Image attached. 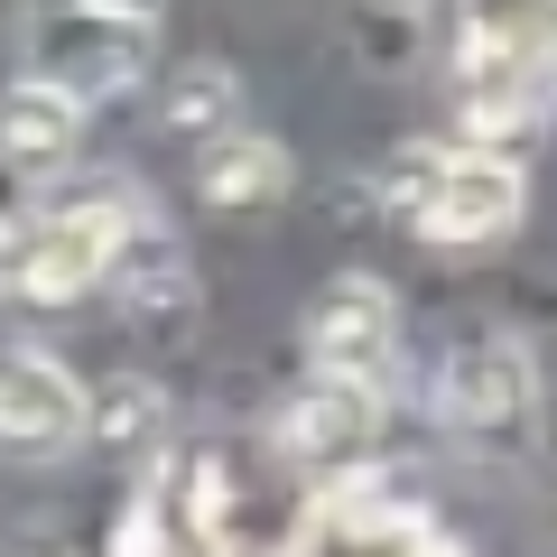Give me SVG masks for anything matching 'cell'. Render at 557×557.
I'll return each mask as SVG.
<instances>
[{
    "label": "cell",
    "mask_w": 557,
    "mask_h": 557,
    "mask_svg": "<svg viewBox=\"0 0 557 557\" xmlns=\"http://www.w3.org/2000/svg\"><path fill=\"white\" fill-rule=\"evenodd\" d=\"M168 428V399L149 381H112L102 399H84V437H112V446H149Z\"/></svg>",
    "instance_id": "12"
},
{
    "label": "cell",
    "mask_w": 557,
    "mask_h": 557,
    "mask_svg": "<svg viewBox=\"0 0 557 557\" xmlns=\"http://www.w3.org/2000/svg\"><path fill=\"white\" fill-rule=\"evenodd\" d=\"M84 381L57 354H10L0 362V446L10 456H65L84 437Z\"/></svg>",
    "instance_id": "5"
},
{
    "label": "cell",
    "mask_w": 557,
    "mask_h": 557,
    "mask_svg": "<svg viewBox=\"0 0 557 557\" xmlns=\"http://www.w3.org/2000/svg\"><path fill=\"white\" fill-rule=\"evenodd\" d=\"M539 57L557 65V0H539Z\"/></svg>",
    "instance_id": "14"
},
{
    "label": "cell",
    "mask_w": 557,
    "mask_h": 557,
    "mask_svg": "<svg viewBox=\"0 0 557 557\" xmlns=\"http://www.w3.org/2000/svg\"><path fill=\"white\" fill-rule=\"evenodd\" d=\"M102 278H112L131 307H177L186 298V251L159 233V223H139V233L112 251V270H102Z\"/></svg>",
    "instance_id": "10"
},
{
    "label": "cell",
    "mask_w": 557,
    "mask_h": 557,
    "mask_svg": "<svg viewBox=\"0 0 557 557\" xmlns=\"http://www.w3.org/2000/svg\"><path fill=\"white\" fill-rule=\"evenodd\" d=\"M437 409L465 446L483 456H530L539 446V372L511 335H474L446 354V381H437Z\"/></svg>",
    "instance_id": "2"
},
{
    "label": "cell",
    "mask_w": 557,
    "mask_h": 557,
    "mask_svg": "<svg viewBox=\"0 0 557 557\" xmlns=\"http://www.w3.org/2000/svg\"><path fill=\"white\" fill-rule=\"evenodd\" d=\"M38 84L65 94L75 112H94L102 94H131L139 84V38L112 28V20H94V10H65V20L38 28Z\"/></svg>",
    "instance_id": "6"
},
{
    "label": "cell",
    "mask_w": 557,
    "mask_h": 557,
    "mask_svg": "<svg viewBox=\"0 0 557 557\" xmlns=\"http://www.w3.org/2000/svg\"><path fill=\"white\" fill-rule=\"evenodd\" d=\"M520 223V168L493 149H456V159H428L409 186V233L437 242V251H474L502 242Z\"/></svg>",
    "instance_id": "3"
},
{
    "label": "cell",
    "mask_w": 557,
    "mask_h": 557,
    "mask_svg": "<svg viewBox=\"0 0 557 557\" xmlns=\"http://www.w3.org/2000/svg\"><path fill=\"white\" fill-rule=\"evenodd\" d=\"M75 131H84V112L65 94H47L38 75H20L0 94V159L10 168H65L75 159Z\"/></svg>",
    "instance_id": "9"
},
{
    "label": "cell",
    "mask_w": 557,
    "mask_h": 557,
    "mask_svg": "<svg viewBox=\"0 0 557 557\" xmlns=\"http://www.w3.org/2000/svg\"><path fill=\"white\" fill-rule=\"evenodd\" d=\"M75 10H94V20H112V28H131V38H139V28L159 20L168 0H75Z\"/></svg>",
    "instance_id": "13"
},
{
    "label": "cell",
    "mask_w": 557,
    "mask_h": 557,
    "mask_svg": "<svg viewBox=\"0 0 557 557\" xmlns=\"http://www.w3.org/2000/svg\"><path fill=\"white\" fill-rule=\"evenodd\" d=\"M196 186H205V205H223V214H260V205L288 196V149L260 139V131H223V139H205Z\"/></svg>",
    "instance_id": "8"
},
{
    "label": "cell",
    "mask_w": 557,
    "mask_h": 557,
    "mask_svg": "<svg viewBox=\"0 0 557 557\" xmlns=\"http://www.w3.org/2000/svg\"><path fill=\"white\" fill-rule=\"evenodd\" d=\"M233 102H242V84H233V65H186L177 84H168V131H186V139H205V131H233Z\"/></svg>",
    "instance_id": "11"
},
{
    "label": "cell",
    "mask_w": 557,
    "mask_h": 557,
    "mask_svg": "<svg viewBox=\"0 0 557 557\" xmlns=\"http://www.w3.org/2000/svg\"><path fill=\"white\" fill-rule=\"evenodd\" d=\"M307 362L317 381H372L381 362L399 354V298L381 278H325L317 298H307Z\"/></svg>",
    "instance_id": "4"
},
{
    "label": "cell",
    "mask_w": 557,
    "mask_h": 557,
    "mask_svg": "<svg viewBox=\"0 0 557 557\" xmlns=\"http://www.w3.org/2000/svg\"><path fill=\"white\" fill-rule=\"evenodd\" d=\"M381 428V399L372 381H307L288 409H278V446L298 465H354Z\"/></svg>",
    "instance_id": "7"
},
{
    "label": "cell",
    "mask_w": 557,
    "mask_h": 557,
    "mask_svg": "<svg viewBox=\"0 0 557 557\" xmlns=\"http://www.w3.org/2000/svg\"><path fill=\"white\" fill-rule=\"evenodd\" d=\"M139 196H121V186H102L94 205H57L47 223H28L20 242H10V288H20L28 307H65L84 298L102 270H112V251L139 233Z\"/></svg>",
    "instance_id": "1"
}]
</instances>
